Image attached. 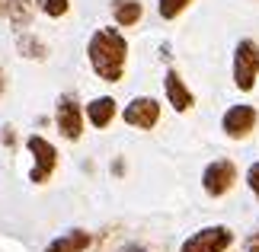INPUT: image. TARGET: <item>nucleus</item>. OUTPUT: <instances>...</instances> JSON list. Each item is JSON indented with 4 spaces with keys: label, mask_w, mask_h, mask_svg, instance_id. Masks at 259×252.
<instances>
[{
    "label": "nucleus",
    "mask_w": 259,
    "mask_h": 252,
    "mask_svg": "<svg viewBox=\"0 0 259 252\" xmlns=\"http://www.w3.org/2000/svg\"><path fill=\"white\" fill-rule=\"evenodd\" d=\"M87 58H90V67L93 74L103 80V83H118L125 77V67H128V42L125 35L112 26H103L90 35L87 42Z\"/></svg>",
    "instance_id": "nucleus-1"
},
{
    "label": "nucleus",
    "mask_w": 259,
    "mask_h": 252,
    "mask_svg": "<svg viewBox=\"0 0 259 252\" xmlns=\"http://www.w3.org/2000/svg\"><path fill=\"white\" fill-rule=\"evenodd\" d=\"M231 77H234V86L240 93H253V86L259 80V42L256 38H240L234 45Z\"/></svg>",
    "instance_id": "nucleus-2"
},
{
    "label": "nucleus",
    "mask_w": 259,
    "mask_h": 252,
    "mask_svg": "<svg viewBox=\"0 0 259 252\" xmlns=\"http://www.w3.org/2000/svg\"><path fill=\"white\" fill-rule=\"evenodd\" d=\"M55 125L61 131L64 140H80L87 128V106H80V99L64 93L55 106Z\"/></svg>",
    "instance_id": "nucleus-3"
},
{
    "label": "nucleus",
    "mask_w": 259,
    "mask_h": 252,
    "mask_svg": "<svg viewBox=\"0 0 259 252\" xmlns=\"http://www.w3.org/2000/svg\"><path fill=\"white\" fill-rule=\"evenodd\" d=\"M234 239L237 236L227 224H211V227L195 230L192 236H186L179 252H227L234 246Z\"/></svg>",
    "instance_id": "nucleus-4"
},
{
    "label": "nucleus",
    "mask_w": 259,
    "mask_h": 252,
    "mask_svg": "<svg viewBox=\"0 0 259 252\" xmlns=\"http://www.w3.org/2000/svg\"><path fill=\"white\" fill-rule=\"evenodd\" d=\"M29 154H32V169H29V182L35 185H45L48 179L55 176L58 169V147L52 144V140H45L42 134H32L26 140Z\"/></svg>",
    "instance_id": "nucleus-5"
},
{
    "label": "nucleus",
    "mask_w": 259,
    "mask_h": 252,
    "mask_svg": "<svg viewBox=\"0 0 259 252\" xmlns=\"http://www.w3.org/2000/svg\"><path fill=\"white\" fill-rule=\"evenodd\" d=\"M237 163L234 160H211V163L205 166V173H202V191L208 198H224V195H231L234 185H237Z\"/></svg>",
    "instance_id": "nucleus-6"
},
{
    "label": "nucleus",
    "mask_w": 259,
    "mask_h": 252,
    "mask_svg": "<svg viewBox=\"0 0 259 252\" xmlns=\"http://www.w3.org/2000/svg\"><path fill=\"white\" fill-rule=\"evenodd\" d=\"M259 128V109L250 103H237V106H227V112L221 115V131L224 137L231 140H246Z\"/></svg>",
    "instance_id": "nucleus-7"
},
{
    "label": "nucleus",
    "mask_w": 259,
    "mask_h": 252,
    "mask_svg": "<svg viewBox=\"0 0 259 252\" xmlns=\"http://www.w3.org/2000/svg\"><path fill=\"white\" fill-rule=\"evenodd\" d=\"M160 112L163 109L154 96H135L132 103L122 109V122L138 128V131H151V128L160 125Z\"/></svg>",
    "instance_id": "nucleus-8"
},
{
    "label": "nucleus",
    "mask_w": 259,
    "mask_h": 252,
    "mask_svg": "<svg viewBox=\"0 0 259 252\" xmlns=\"http://www.w3.org/2000/svg\"><path fill=\"white\" fill-rule=\"evenodd\" d=\"M163 96H166V103L173 106V112H179V115L192 112V106H195V93L186 86V80L179 77V70H173V67L163 74Z\"/></svg>",
    "instance_id": "nucleus-9"
},
{
    "label": "nucleus",
    "mask_w": 259,
    "mask_h": 252,
    "mask_svg": "<svg viewBox=\"0 0 259 252\" xmlns=\"http://www.w3.org/2000/svg\"><path fill=\"white\" fill-rule=\"evenodd\" d=\"M115 115H118V103L112 96H96V99H90L87 103V122L93 125L96 131H103L115 122Z\"/></svg>",
    "instance_id": "nucleus-10"
},
{
    "label": "nucleus",
    "mask_w": 259,
    "mask_h": 252,
    "mask_svg": "<svg viewBox=\"0 0 259 252\" xmlns=\"http://www.w3.org/2000/svg\"><path fill=\"white\" fill-rule=\"evenodd\" d=\"M90 246H93V233L90 230H67L58 239H52L45 246V252H87Z\"/></svg>",
    "instance_id": "nucleus-11"
},
{
    "label": "nucleus",
    "mask_w": 259,
    "mask_h": 252,
    "mask_svg": "<svg viewBox=\"0 0 259 252\" xmlns=\"http://www.w3.org/2000/svg\"><path fill=\"white\" fill-rule=\"evenodd\" d=\"M144 16V4L141 0H112V19L118 29H132L141 23Z\"/></svg>",
    "instance_id": "nucleus-12"
},
{
    "label": "nucleus",
    "mask_w": 259,
    "mask_h": 252,
    "mask_svg": "<svg viewBox=\"0 0 259 252\" xmlns=\"http://www.w3.org/2000/svg\"><path fill=\"white\" fill-rule=\"evenodd\" d=\"M4 13L10 16V26H16L23 32L35 19V4L32 0H4Z\"/></svg>",
    "instance_id": "nucleus-13"
},
{
    "label": "nucleus",
    "mask_w": 259,
    "mask_h": 252,
    "mask_svg": "<svg viewBox=\"0 0 259 252\" xmlns=\"http://www.w3.org/2000/svg\"><path fill=\"white\" fill-rule=\"evenodd\" d=\"M16 52L23 55V58H29V61H45V58H48V45L35 32L23 29V32L16 35Z\"/></svg>",
    "instance_id": "nucleus-14"
},
{
    "label": "nucleus",
    "mask_w": 259,
    "mask_h": 252,
    "mask_svg": "<svg viewBox=\"0 0 259 252\" xmlns=\"http://www.w3.org/2000/svg\"><path fill=\"white\" fill-rule=\"evenodd\" d=\"M189 4L192 0H157V13H160V19L173 23V19H179L189 10Z\"/></svg>",
    "instance_id": "nucleus-15"
},
{
    "label": "nucleus",
    "mask_w": 259,
    "mask_h": 252,
    "mask_svg": "<svg viewBox=\"0 0 259 252\" xmlns=\"http://www.w3.org/2000/svg\"><path fill=\"white\" fill-rule=\"evenodd\" d=\"M38 10L52 19H61V16H67V10H71V0H38Z\"/></svg>",
    "instance_id": "nucleus-16"
},
{
    "label": "nucleus",
    "mask_w": 259,
    "mask_h": 252,
    "mask_svg": "<svg viewBox=\"0 0 259 252\" xmlns=\"http://www.w3.org/2000/svg\"><path fill=\"white\" fill-rule=\"evenodd\" d=\"M246 188H250V191H253V198L259 201V160L246 166Z\"/></svg>",
    "instance_id": "nucleus-17"
},
{
    "label": "nucleus",
    "mask_w": 259,
    "mask_h": 252,
    "mask_svg": "<svg viewBox=\"0 0 259 252\" xmlns=\"http://www.w3.org/2000/svg\"><path fill=\"white\" fill-rule=\"evenodd\" d=\"M240 249H243V252H259V230H253V233L243 239V246H240Z\"/></svg>",
    "instance_id": "nucleus-18"
},
{
    "label": "nucleus",
    "mask_w": 259,
    "mask_h": 252,
    "mask_svg": "<svg viewBox=\"0 0 259 252\" xmlns=\"http://www.w3.org/2000/svg\"><path fill=\"white\" fill-rule=\"evenodd\" d=\"M4 144H7L10 150H13V147H16V131H13V128H10V125L4 128Z\"/></svg>",
    "instance_id": "nucleus-19"
},
{
    "label": "nucleus",
    "mask_w": 259,
    "mask_h": 252,
    "mask_svg": "<svg viewBox=\"0 0 259 252\" xmlns=\"http://www.w3.org/2000/svg\"><path fill=\"white\" fill-rule=\"evenodd\" d=\"M118 252H154V249H147L144 243H125V246L118 249Z\"/></svg>",
    "instance_id": "nucleus-20"
},
{
    "label": "nucleus",
    "mask_w": 259,
    "mask_h": 252,
    "mask_svg": "<svg viewBox=\"0 0 259 252\" xmlns=\"http://www.w3.org/2000/svg\"><path fill=\"white\" fill-rule=\"evenodd\" d=\"M112 173H115V176L125 173V163H122V160H115V163H112Z\"/></svg>",
    "instance_id": "nucleus-21"
},
{
    "label": "nucleus",
    "mask_w": 259,
    "mask_h": 252,
    "mask_svg": "<svg viewBox=\"0 0 259 252\" xmlns=\"http://www.w3.org/2000/svg\"><path fill=\"white\" fill-rule=\"evenodd\" d=\"M4 89H7V74H4V67H0V96H4Z\"/></svg>",
    "instance_id": "nucleus-22"
},
{
    "label": "nucleus",
    "mask_w": 259,
    "mask_h": 252,
    "mask_svg": "<svg viewBox=\"0 0 259 252\" xmlns=\"http://www.w3.org/2000/svg\"><path fill=\"white\" fill-rule=\"evenodd\" d=\"M0 13H4V0H0Z\"/></svg>",
    "instance_id": "nucleus-23"
}]
</instances>
